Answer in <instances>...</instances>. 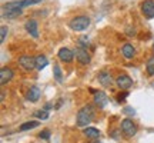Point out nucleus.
Here are the masks:
<instances>
[{
	"mask_svg": "<svg viewBox=\"0 0 154 143\" xmlns=\"http://www.w3.org/2000/svg\"><path fill=\"white\" fill-rule=\"evenodd\" d=\"M93 117H94L93 106H90V105L83 106L82 109L79 110V113H77V126L87 127L88 123H91Z\"/></svg>",
	"mask_w": 154,
	"mask_h": 143,
	"instance_id": "f257e3e1",
	"label": "nucleus"
},
{
	"mask_svg": "<svg viewBox=\"0 0 154 143\" xmlns=\"http://www.w3.org/2000/svg\"><path fill=\"white\" fill-rule=\"evenodd\" d=\"M69 26L74 32H83V30H86L90 26V19L87 16H76L74 19L70 20Z\"/></svg>",
	"mask_w": 154,
	"mask_h": 143,
	"instance_id": "f03ea898",
	"label": "nucleus"
},
{
	"mask_svg": "<svg viewBox=\"0 0 154 143\" xmlns=\"http://www.w3.org/2000/svg\"><path fill=\"white\" fill-rule=\"evenodd\" d=\"M40 2L43 0H14V2H9L3 6V10L7 11V10H14V9H24L27 6H32V5H37Z\"/></svg>",
	"mask_w": 154,
	"mask_h": 143,
	"instance_id": "7ed1b4c3",
	"label": "nucleus"
},
{
	"mask_svg": "<svg viewBox=\"0 0 154 143\" xmlns=\"http://www.w3.org/2000/svg\"><path fill=\"white\" fill-rule=\"evenodd\" d=\"M120 129L126 138H133V136L137 133V127H136V125H134V122H133L131 119H124V120H121Z\"/></svg>",
	"mask_w": 154,
	"mask_h": 143,
	"instance_id": "20e7f679",
	"label": "nucleus"
},
{
	"mask_svg": "<svg viewBox=\"0 0 154 143\" xmlns=\"http://www.w3.org/2000/svg\"><path fill=\"white\" fill-rule=\"evenodd\" d=\"M19 65H20L24 70H33L34 67H36V57L23 55L19 57Z\"/></svg>",
	"mask_w": 154,
	"mask_h": 143,
	"instance_id": "39448f33",
	"label": "nucleus"
},
{
	"mask_svg": "<svg viewBox=\"0 0 154 143\" xmlns=\"http://www.w3.org/2000/svg\"><path fill=\"white\" fill-rule=\"evenodd\" d=\"M140 7H141V13L144 14V17H147V19H153L154 17V2L153 0H144Z\"/></svg>",
	"mask_w": 154,
	"mask_h": 143,
	"instance_id": "423d86ee",
	"label": "nucleus"
},
{
	"mask_svg": "<svg viewBox=\"0 0 154 143\" xmlns=\"http://www.w3.org/2000/svg\"><path fill=\"white\" fill-rule=\"evenodd\" d=\"M74 56H76V59L79 60V63H82V65L90 63V55H88L87 49H84V47H77L74 50Z\"/></svg>",
	"mask_w": 154,
	"mask_h": 143,
	"instance_id": "0eeeda50",
	"label": "nucleus"
},
{
	"mask_svg": "<svg viewBox=\"0 0 154 143\" xmlns=\"http://www.w3.org/2000/svg\"><path fill=\"white\" fill-rule=\"evenodd\" d=\"M117 86L121 89V90H127V89H130L133 86V80L130 76H127V75H120V76L117 77Z\"/></svg>",
	"mask_w": 154,
	"mask_h": 143,
	"instance_id": "6e6552de",
	"label": "nucleus"
},
{
	"mask_svg": "<svg viewBox=\"0 0 154 143\" xmlns=\"http://www.w3.org/2000/svg\"><path fill=\"white\" fill-rule=\"evenodd\" d=\"M107 103H109L107 94L104 92H101V90H96L94 92V105L99 106V107H104Z\"/></svg>",
	"mask_w": 154,
	"mask_h": 143,
	"instance_id": "1a4fd4ad",
	"label": "nucleus"
},
{
	"mask_svg": "<svg viewBox=\"0 0 154 143\" xmlns=\"http://www.w3.org/2000/svg\"><path fill=\"white\" fill-rule=\"evenodd\" d=\"M24 29H26V32H29V33L32 34L34 39L38 37V27H37V22L34 20V19H30V20H27L26 22V24H24Z\"/></svg>",
	"mask_w": 154,
	"mask_h": 143,
	"instance_id": "9d476101",
	"label": "nucleus"
},
{
	"mask_svg": "<svg viewBox=\"0 0 154 143\" xmlns=\"http://www.w3.org/2000/svg\"><path fill=\"white\" fill-rule=\"evenodd\" d=\"M13 76H14V73H13L10 67H2V70H0V83L2 84L9 83L13 79Z\"/></svg>",
	"mask_w": 154,
	"mask_h": 143,
	"instance_id": "9b49d317",
	"label": "nucleus"
},
{
	"mask_svg": "<svg viewBox=\"0 0 154 143\" xmlns=\"http://www.w3.org/2000/svg\"><path fill=\"white\" fill-rule=\"evenodd\" d=\"M73 57H74V52H72L70 49H67V47H61L59 50V59L61 62H64V63H70L73 60Z\"/></svg>",
	"mask_w": 154,
	"mask_h": 143,
	"instance_id": "f8f14e48",
	"label": "nucleus"
},
{
	"mask_svg": "<svg viewBox=\"0 0 154 143\" xmlns=\"http://www.w3.org/2000/svg\"><path fill=\"white\" fill-rule=\"evenodd\" d=\"M97 79H99V82L104 86V87H110L111 84H113V79H111V75L109 72H100L99 75H97Z\"/></svg>",
	"mask_w": 154,
	"mask_h": 143,
	"instance_id": "ddd939ff",
	"label": "nucleus"
},
{
	"mask_svg": "<svg viewBox=\"0 0 154 143\" xmlns=\"http://www.w3.org/2000/svg\"><path fill=\"white\" fill-rule=\"evenodd\" d=\"M40 89L37 87V86H33V87L29 89L27 94H26V99L29 100V102H37L38 99H40Z\"/></svg>",
	"mask_w": 154,
	"mask_h": 143,
	"instance_id": "4468645a",
	"label": "nucleus"
},
{
	"mask_svg": "<svg viewBox=\"0 0 154 143\" xmlns=\"http://www.w3.org/2000/svg\"><path fill=\"white\" fill-rule=\"evenodd\" d=\"M121 53H123V56H124L126 59H133L134 55H136V49L133 47V44L126 43L123 46V49H121Z\"/></svg>",
	"mask_w": 154,
	"mask_h": 143,
	"instance_id": "2eb2a0df",
	"label": "nucleus"
},
{
	"mask_svg": "<svg viewBox=\"0 0 154 143\" xmlns=\"http://www.w3.org/2000/svg\"><path fill=\"white\" fill-rule=\"evenodd\" d=\"M83 135H84L87 139H99L100 132L96 129V127H86V129L83 130Z\"/></svg>",
	"mask_w": 154,
	"mask_h": 143,
	"instance_id": "dca6fc26",
	"label": "nucleus"
},
{
	"mask_svg": "<svg viewBox=\"0 0 154 143\" xmlns=\"http://www.w3.org/2000/svg\"><path fill=\"white\" fill-rule=\"evenodd\" d=\"M47 63H49V60H47V57H46L44 55L36 56V69H37V70L44 69V67L47 66Z\"/></svg>",
	"mask_w": 154,
	"mask_h": 143,
	"instance_id": "f3484780",
	"label": "nucleus"
},
{
	"mask_svg": "<svg viewBox=\"0 0 154 143\" xmlns=\"http://www.w3.org/2000/svg\"><path fill=\"white\" fill-rule=\"evenodd\" d=\"M23 13L22 9H14V10H7V11H3V17L6 19H16L19 17L20 14Z\"/></svg>",
	"mask_w": 154,
	"mask_h": 143,
	"instance_id": "a211bd4d",
	"label": "nucleus"
},
{
	"mask_svg": "<svg viewBox=\"0 0 154 143\" xmlns=\"http://www.w3.org/2000/svg\"><path fill=\"white\" fill-rule=\"evenodd\" d=\"M40 123L37 120H30V122H26V123H23L22 126L19 127L20 129V132H26V130H30V129H34V127H37Z\"/></svg>",
	"mask_w": 154,
	"mask_h": 143,
	"instance_id": "6ab92c4d",
	"label": "nucleus"
},
{
	"mask_svg": "<svg viewBox=\"0 0 154 143\" xmlns=\"http://www.w3.org/2000/svg\"><path fill=\"white\" fill-rule=\"evenodd\" d=\"M53 75H54V79L57 83H61L63 82V73H61V69L60 66L56 63V65H53Z\"/></svg>",
	"mask_w": 154,
	"mask_h": 143,
	"instance_id": "aec40b11",
	"label": "nucleus"
},
{
	"mask_svg": "<svg viewBox=\"0 0 154 143\" xmlns=\"http://www.w3.org/2000/svg\"><path fill=\"white\" fill-rule=\"evenodd\" d=\"M146 70H147L150 76H154V56H151L149 59L147 65H146Z\"/></svg>",
	"mask_w": 154,
	"mask_h": 143,
	"instance_id": "412c9836",
	"label": "nucleus"
},
{
	"mask_svg": "<svg viewBox=\"0 0 154 143\" xmlns=\"http://www.w3.org/2000/svg\"><path fill=\"white\" fill-rule=\"evenodd\" d=\"M34 115H36V117L42 119V120H46V119L49 117V113H47L46 110H37V112H36Z\"/></svg>",
	"mask_w": 154,
	"mask_h": 143,
	"instance_id": "4be33fe9",
	"label": "nucleus"
},
{
	"mask_svg": "<svg viewBox=\"0 0 154 143\" xmlns=\"http://www.w3.org/2000/svg\"><path fill=\"white\" fill-rule=\"evenodd\" d=\"M7 32H9V29H7V26H2L0 27V43H3L6 39V34H7Z\"/></svg>",
	"mask_w": 154,
	"mask_h": 143,
	"instance_id": "5701e85b",
	"label": "nucleus"
},
{
	"mask_svg": "<svg viewBox=\"0 0 154 143\" xmlns=\"http://www.w3.org/2000/svg\"><path fill=\"white\" fill-rule=\"evenodd\" d=\"M38 138L44 139V140H49V139H50V130H47V129H46V130H43V132L38 135Z\"/></svg>",
	"mask_w": 154,
	"mask_h": 143,
	"instance_id": "b1692460",
	"label": "nucleus"
},
{
	"mask_svg": "<svg viewBox=\"0 0 154 143\" xmlns=\"http://www.w3.org/2000/svg\"><path fill=\"white\" fill-rule=\"evenodd\" d=\"M124 113H126V115H134L136 112H134L133 107H128V106H127V107H124Z\"/></svg>",
	"mask_w": 154,
	"mask_h": 143,
	"instance_id": "393cba45",
	"label": "nucleus"
},
{
	"mask_svg": "<svg viewBox=\"0 0 154 143\" xmlns=\"http://www.w3.org/2000/svg\"><path fill=\"white\" fill-rule=\"evenodd\" d=\"M124 97H127V92H126V93H123V94H120L117 99H119V102H123V99H124Z\"/></svg>",
	"mask_w": 154,
	"mask_h": 143,
	"instance_id": "a878e982",
	"label": "nucleus"
},
{
	"mask_svg": "<svg viewBox=\"0 0 154 143\" xmlns=\"http://www.w3.org/2000/svg\"><path fill=\"white\" fill-rule=\"evenodd\" d=\"M96 143H100V142H96Z\"/></svg>",
	"mask_w": 154,
	"mask_h": 143,
	"instance_id": "bb28decb",
	"label": "nucleus"
}]
</instances>
